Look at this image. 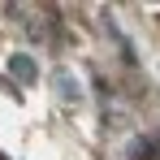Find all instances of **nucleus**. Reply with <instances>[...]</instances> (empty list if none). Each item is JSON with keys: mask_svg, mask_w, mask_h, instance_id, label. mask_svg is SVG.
I'll list each match as a JSON object with an SVG mask.
<instances>
[{"mask_svg": "<svg viewBox=\"0 0 160 160\" xmlns=\"http://www.w3.org/2000/svg\"><path fill=\"white\" fill-rule=\"evenodd\" d=\"M130 160H160L156 138H138V143H134V152H130Z\"/></svg>", "mask_w": 160, "mask_h": 160, "instance_id": "1", "label": "nucleus"}, {"mask_svg": "<svg viewBox=\"0 0 160 160\" xmlns=\"http://www.w3.org/2000/svg\"><path fill=\"white\" fill-rule=\"evenodd\" d=\"M9 65H13V74H26L22 82H30V74H35V69H30V61H26V56H13Z\"/></svg>", "mask_w": 160, "mask_h": 160, "instance_id": "2", "label": "nucleus"}]
</instances>
